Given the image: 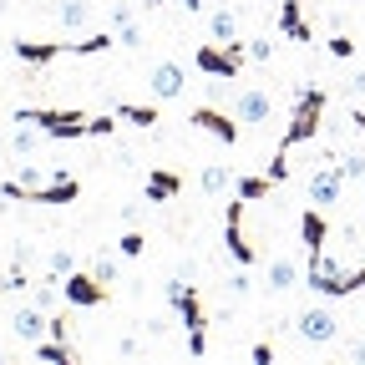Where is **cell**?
I'll list each match as a JSON object with an SVG mask.
<instances>
[{
	"label": "cell",
	"instance_id": "obj_22",
	"mask_svg": "<svg viewBox=\"0 0 365 365\" xmlns=\"http://www.w3.org/2000/svg\"><path fill=\"white\" fill-rule=\"evenodd\" d=\"M56 16H61V26H66V31H81V26L91 21V0H61Z\"/></svg>",
	"mask_w": 365,
	"mask_h": 365
},
{
	"label": "cell",
	"instance_id": "obj_19",
	"mask_svg": "<svg viewBox=\"0 0 365 365\" xmlns=\"http://www.w3.org/2000/svg\"><path fill=\"white\" fill-rule=\"evenodd\" d=\"M36 360H51V365H76V345L71 340H51V335H46V340H36V345H26Z\"/></svg>",
	"mask_w": 365,
	"mask_h": 365
},
{
	"label": "cell",
	"instance_id": "obj_14",
	"mask_svg": "<svg viewBox=\"0 0 365 365\" xmlns=\"http://www.w3.org/2000/svg\"><path fill=\"white\" fill-rule=\"evenodd\" d=\"M46 143H51V137H46V132H41L36 122H21V117H16V132L6 137V148H11V158H31V153H41Z\"/></svg>",
	"mask_w": 365,
	"mask_h": 365
},
{
	"label": "cell",
	"instance_id": "obj_36",
	"mask_svg": "<svg viewBox=\"0 0 365 365\" xmlns=\"http://www.w3.org/2000/svg\"><path fill=\"white\" fill-rule=\"evenodd\" d=\"M66 325H71L66 314H51V340H66Z\"/></svg>",
	"mask_w": 365,
	"mask_h": 365
},
{
	"label": "cell",
	"instance_id": "obj_15",
	"mask_svg": "<svg viewBox=\"0 0 365 365\" xmlns=\"http://www.w3.org/2000/svg\"><path fill=\"white\" fill-rule=\"evenodd\" d=\"M299 239H304V249H309V254H319V249H325V239H330V223H325V213H319V203H309V208L299 213Z\"/></svg>",
	"mask_w": 365,
	"mask_h": 365
},
{
	"label": "cell",
	"instance_id": "obj_10",
	"mask_svg": "<svg viewBox=\"0 0 365 365\" xmlns=\"http://www.w3.org/2000/svg\"><path fill=\"white\" fill-rule=\"evenodd\" d=\"M182 86H188V71H182L178 61H158L153 71H148V91L158 102H173V97H182Z\"/></svg>",
	"mask_w": 365,
	"mask_h": 365
},
{
	"label": "cell",
	"instance_id": "obj_27",
	"mask_svg": "<svg viewBox=\"0 0 365 365\" xmlns=\"http://www.w3.org/2000/svg\"><path fill=\"white\" fill-rule=\"evenodd\" d=\"M137 21V0H117V6L107 11V26L112 31H122V26H132Z\"/></svg>",
	"mask_w": 365,
	"mask_h": 365
},
{
	"label": "cell",
	"instance_id": "obj_35",
	"mask_svg": "<svg viewBox=\"0 0 365 365\" xmlns=\"http://www.w3.org/2000/svg\"><path fill=\"white\" fill-rule=\"evenodd\" d=\"M274 56V41H249V61H269Z\"/></svg>",
	"mask_w": 365,
	"mask_h": 365
},
{
	"label": "cell",
	"instance_id": "obj_12",
	"mask_svg": "<svg viewBox=\"0 0 365 365\" xmlns=\"http://www.w3.org/2000/svg\"><path fill=\"white\" fill-rule=\"evenodd\" d=\"M264 274H269V289H274V294H289L294 284H304V264L289 259V254H274V259L264 264Z\"/></svg>",
	"mask_w": 365,
	"mask_h": 365
},
{
	"label": "cell",
	"instance_id": "obj_17",
	"mask_svg": "<svg viewBox=\"0 0 365 365\" xmlns=\"http://www.w3.org/2000/svg\"><path fill=\"white\" fill-rule=\"evenodd\" d=\"M279 31L289 41H314L309 21H304V0H279Z\"/></svg>",
	"mask_w": 365,
	"mask_h": 365
},
{
	"label": "cell",
	"instance_id": "obj_21",
	"mask_svg": "<svg viewBox=\"0 0 365 365\" xmlns=\"http://www.w3.org/2000/svg\"><path fill=\"white\" fill-rule=\"evenodd\" d=\"M269 188H274V178H269V173H244V178H234V193L249 198V203H264Z\"/></svg>",
	"mask_w": 365,
	"mask_h": 365
},
{
	"label": "cell",
	"instance_id": "obj_24",
	"mask_svg": "<svg viewBox=\"0 0 365 365\" xmlns=\"http://www.w3.org/2000/svg\"><path fill=\"white\" fill-rule=\"evenodd\" d=\"M91 274H97V279L112 289V284L122 279V259H117V254H97V259H91Z\"/></svg>",
	"mask_w": 365,
	"mask_h": 365
},
{
	"label": "cell",
	"instance_id": "obj_44",
	"mask_svg": "<svg viewBox=\"0 0 365 365\" xmlns=\"http://www.w3.org/2000/svg\"><path fill=\"white\" fill-rule=\"evenodd\" d=\"M6 153H11V148H6V143H0V163H6Z\"/></svg>",
	"mask_w": 365,
	"mask_h": 365
},
{
	"label": "cell",
	"instance_id": "obj_26",
	"mask_svg": "<svg viewBox=\"0 0 365 365\" xmlns=\"http://www.w3.org/2000/svg\"><path fill=\"white\" fill-rule=\"evenodd\" d=\"M335 168L345 173V182H365V153H345L335 158Z\"/></svg>",
	"mask_w": 365,
	"mask_h": 365
},
{
	"label": "cell",
	"instance_id": "obj_25",
	"mask_svg": "<svg viewBox=\"0 0 365 365\" xmlns=\"http://www.w3.org/2000/svg\"><path fill=\"white\" fill-rule=\"evenodd\" d=\"M117 117L132 122V127H153L158 122V107H137V102H117Z\"/></svg>",
	"mask_w": 365,
	"mask_h": 365
},
{
	"label": "cell",
	"instance_id": "obj_16",
	"mask_svg": "<svg viewBox=\"0 0 365 365\" xmlns=\"http://www.w3.org/2000/svg\"><path fill=\"white\" fill-rule=\"evenodd\" d=\"M340 188H345V173H340L335 163H330V168H319V173L309 178V203H335Z\"/></svg>",
	"mask_w": 365,
	"mask_h": 365
},
{
	"label": "cell",
	"instance_id": "obj_8",
	"mask_svg": "<svg viewBox=\"0 0 365 365\" xmlns=\"http://www.w3.org/2000/svg\"><path fill=\"white\" fill-rule=\"evenodd\" d=\"M294 330H299V340H309V345H335V340H340V319H335V309L314 304V309H304V314L294 319Z\"/></svg>",
	"mask_w": 365,
	"mask_h": 365
},
{
	"label": "cell",
	"instance_id": "obj_23",
	"mask_svg": "<svg viewBox=\"0 0 365 365\" xmlns=\"http://www.w3.org/2000/svg\"><path fill=\"white\" fill-rule=\"evenodd\" d=\"M228 182H234V173H228L223 163H208V168L198 173V188H203L208 198H213V193H223V188H228Z\"/></svg>",
	"mask_w": 365,
	"mask_h": 365
},
{
	"label": "cell",
	"instance_id": "obj_1",
	"mask_svg": "<svg viewBox=\"0 0 365 365\" xmlns=\"http://www.w3.org/2000/svg\"><path fill=\"white\" fill-rule=\"evenodd\" d=\"M21 122H36L51 143H76V137H112L117 132V112L86 117V112H56V107H21Z\"/></svg>",
	"mask_w": 365,
	"mask_h": 365
},
{
	"label": "cell",
	"instance_id": "obj_45",
	"mask_svg": "<svg viewBox=\"0 0 365 365\" xmlns=\"http://www.w3.org/2000/svg\"><path fill=\"white\" fill-rule=\"evenodd\" d=\"M148 6H163V0H148Z\"/></svg>",
	"mask_w": 365,
	"mask_h": 365
},
{
	"label": "cell",
	"instance_id": "obj_32",
	"mask_svg": "<svg viewBox=\"0 0 365 365\" xmlns=\"http://www.w3.org/2000/svg\"><path fill=\"white\" fill-rule=\"evenodd\" d=\"M249 289H254V279H249V274H244V264H239V274L228 279V294H234V299H249Z\"/></svg>",
	"mask_w": 365,
	"mask_h": 365
},
{
	"label": "cell",
	"instance_id": "obj_7",
	"mask_svg": "<svg viewBox=\"0 0 365 365\" xmlns=\"http://www.w3.org/2000/svg\"><path fill=\"white\" fill-rule=\"evenodd\" d=\"M11 56L21 66H31V71H46L51 61L71 56V41H11Z\"/></svg>",
	"mask_w": 365,
	"mask_h": 365
},
{
	"label": "cell",
	"instance_id": "obj_29",
	"mask_svg": "<svg viewBox=\"0 0 365 365\" xmlns=\"http://www.w3.org/2000/svg\"><path fill=\"white\" fill-rule=\"evenodd\" d=\"M46 264H51V274H56V279L76 274V259H71V249H51V259H46Z\"/></svg>",
	"mask_w": 365,
	"mask_h": 365
},
{
	"label": "cell",
	"instance_id": "obj_37",
	"mask_svg": "<svg viewBox=\"0 0 365 365\" xmlns=\"http://www.w3.org/2000/svg\"><path fill=\"white\" fill-rule=\"evenodd\" d=\"M345 91H350V97H365V71H355V76L345 81Z\"/></svg>",
	"mask_w": 365,
	"mask_h": 365
},
{
	"label": "cell",
	"instance_id": "obj_13",
	"mask_svg": "<svg viewBox=\"0 0 365 365\" xmlns=\"http://www.w3.org/2000/svg\"><path fill=\"white\" fill-rule=\"evenodd\" d=\"M269 112H274V91H264V86H249V91L234 97V117L239 122H269Z\"/></svg>",
	"mask_w": 365,
	"mask_h": 365
},
{
	"label": "cell",
	"instance_id": "obj_20",
	"mask_svg": "<svg viewBox=\"0 0 365 365\" xmlns=\"http://www.w3.org/2000/svg\"><path fill=\"white\" fill-rule=\"evenodd\" d=\"M208 36H213L218 46H234V41H239V16L228 11V6H218V11L208 16Z\"/></svg>",
	"mask_w": 365,
	"mask_h": 365
},
{
	"label": "cell",
	"instance_id": "obj_2",
	"mask_svg": "<svg viewBox=\"0 0 365 365\" xmlns=\"http://www.w3.org/2000/svg\"><path fill=\"white\" fill-rule=\"evenodd\" d=\"M163 299L178 309V319H182V325H188V350H193V355H208V314H203V299H198L193 279L173 274V279L163 284Z\"/></svg>",
	"mask_w": 365,
	"mask_h": 365
},
{
	"label": "cell",
	"instance_id": "obj_18",
	"mask_svg": "<svg viewBox=\"0 0 365 365\" xmlns=\"http://www.w3.org/2000/svg\"><path fill=\"white\" fill-rule=\"evenodd\" d=\"M182 193V178L178 173H168V168H153L148 173V203H173Z\"/></svg>",
	"mask_w": 365,
	"mask_h": 365
},
{
	"label": "cell",
	"instance_id": "obj_33",
	"mask_svg": "<svg viewBox=\"0 0 365 365\" xmlns=\"http://www.w3.org/2000/svg\"><path fill=\"white\" fill-rule=\"evenodd\" d=\"M330 56H335V61H350V56H355V41H350V36H330Z\"/></svg>",
	"mask_w": 365,
	"mask_h": 365
},
{
	"label": "cell",
	"instance_id": "obj_39",
	"mask_svg": "<svg viewBox=\"0 0 365 365\" xmlns=\"http://www.w3.org/2000/svg\"><path fill=\"white\" fill-rule=\"evenodd\" d=\"M117 355H143V345H137V335H127V340L117 345Z\"/></svg>",
	"mask_w": 365,
	"mask_h": 365
},
{
	"label": "cell",
	"instance_id": "obj_41",
	"mask_svg": "<svg viewBox=\"0 0 365 365\" xmlns=\"http://www.w3.org/2000/svg\"><path fill=\"white\" fill-rule=\"evenodd\" d=\"M6 289H11V274H0V294H6Z\"/></svg>",
	"mask_w": 365,
	"mask_h": 365
},
{
	"label": "cell",
	"instance_id": "obj_11",
	"mask_svg": "<svg viewBox=\"0 0 365 365\" xmlns=\"http://www.w3.org/2000/svg\"><path fill=\"white\" fill-rule=\"evenodd\" d=\"M188 122H193V127H203L208 137H218V143H228V148L239 143V122H228V112H218V107H193V112H188Z\"/></svg>",
	"mask_w": 365,
	"mask_h": 365
},
{
	"label": "cell",
	"instance_id": "obj_42",
	"mask_svg": "<svg viewBox=\"0 0 365 365\" xmlns=\"http://www.w3.org/2000/svg\"><path fill=\"white\" fill-rule=\"evenodd\" d=\"M0 56H11V41H0Z\"/></svg>",
	"mask_w": 365,
	"mask_h": 365
},
{
	"label": "cell",
	"instance_id": "obj_40",
	"mask_svg": "<svg viewBox=\"0 0 365 365\" xmlns=\"http://www.w3.org/2000/svg\"><path fill=\"white\" fill-rule=\"evenodd\" d=\"M345 122H350L355 132H365V112H360V107H350V117H345Z\"/></svg>",
	"mask_w": 365,
	"mask_h": 365
},
{
	"label": "cell",
	"instance_id": "obj_38",
	"mask_svg": "<svg viewBox=\"0 0 365 365\" xmlns=\"http://www.w3.org/2000/svg\"><path fill=\"white\" fill-rule=\"evenodd\" d=\"M345 355H350L355 365H365V340H350V345H345Z\"/></svg>",
	"mask_w": 365,
	"mask_h": 365
},
{
	"label": "cell",
	"instance_id": "obj_9",
	"mask_svg": "<svg viewBox=\"0 0 365 365\" xmlns=\"http://www.w3.org/2000/svg\"><path fill=\"white\" fill-rule=\"evenodd\" d=\"M11 335L16 340H26V345H36V340H46V335H51V314H46L41 304H16L11 309Z\"/></svg>",
	"mask_w": 365,
	"mask_h": 365
},
{
	"label": "cell",
	"instance_id": "obj_28",
	"mask_svg": "<svg viewBox=\"0 0 365 365\" xmlns=\"http://www.w3.org/2000/svg\"><path fill=\"white\" fill-rule=\"evenodd\" d=\"M143 249H148V239H143V228H127V234H122V244H117V254H122V259H137Z\"/></svg>",
	"mask_w": 365,
	"mask_h": 365
},
{
	"label": "cell",
	"instance_id": "obj_6",
	"mask_svg": "<svg viewBox=\"0 0 365 365\" xmlns=\"http://www.w3.org/2000/svg\"><path fill=\"white\" fill-rule=\"evenodd\" d=\"M61 294H66L71 309H97V304H107V284H102L91 269H86V274H81V269L66 274V279H61Z\"/></svg>",
	"mask_w": 365,
	"mask_h": 365
},
{
	"label": "cell",
	"instance_id": "obj_3",
	"mask_svg": "<svg viewBox=\"0 0 365 365\" xmlns=\"http://www.w3.org/2000/svg\"><path fill=\"white\" fill-rule=\"evenodd\" d=\"M325 91L319 86H299L294 91V117H289V127H284V137H279V148L289 153V148H299V143H309V137L319 132V117H325Z\"/></svg>",
	"mask_w": 365,
	"mask_h": 365
},
{
	"label": "cell",
	"instance_id": "obj_30",
	"mask_svg": "<svg viewBox=\"0 0 365 365\" xmlns=\"http://www.w3.org/2000/svg\"><path fill=\"white\" fill-rule=\"evenodd\" d=\"M117 41H122V46H132V51H137V46H143V41H148V31H143V21H132V26H122V31H117Z\"/></svg>",
	"mask_w": 365,
	"mask_h": 365
},
{
	"label": "cell",
	"instance_id": "obj_4",
	"mask_svg": "<svg viewBox=\"0 0 365 365\" xmlns=\"http://www.w3.org/2000/svg\"><path fill=\"white\" fill-rule=\"evenodd\" d=\"M244 61H249V41H234V46L208 41V46H198V51H193V66H198L203 76H218V81H234Z\"/></svg>",
	"mask_w": 365,
	"mask_h": 365
},
{
	"label": "cell",
	"instance_id": "obj_31",
	"mask_svg": "<svg viewBox=\"0 0 365 365\" xmlns=\"http://www.w3.org/2000/svg\"><path fill=\"white\" fill-rule=\"evenodd\" d=\"M269 178H274V182H284V178H289V153H284V148L269 158Z\"/></svg>",
	"mask_w": 365,
	"mask_h": 365
},
{
	"label": "cell",
	"instance_id": "obj_5",
	"mask_svg": "<svg viewBox=\"0 0 365 365\" xmlns=\"http://www.w3.org/2000/svg\"><path fill=\"white\" fill-rule=\"evenodd\" d=\"M244 203H249V198H239V193H234V203H228V223H223V249L234 254V264L254 269V264H259V254H254V249H249V239H244Z\"/></svg>",
	"mask_w": 365,
	"mask_h": 365
},
{
	"label": "cell",
	"instance_id": "obj_43",
	"mask_svg": "<svg viewBox=\"0 0 365 365\" xmlns=\"http://www.w3.org/2000/svg\"><path fill=\"white\" fill-rule=\"evenodd\" d=\"M6 360H11V350H6V345H0V365H6Z\"/></svg>",
	"mask_w": 365,
	"mask_h": 365
},
{
	"label": "cell",
	"instance_id": "obj_34",
	"mask_svg": "<svg viewBox=\"0 0 365 365\" xmlns=\"http://www.w3.org/2000/svg\"><path fill=\"white\" fill-rule=\"evenodd\" d=\"M249 360H254V365H274V345H269V340H259V345L249 350Z\"/></svg>",
	"mask_w": 365,
	"mask_h": 365
}]
</instances>
